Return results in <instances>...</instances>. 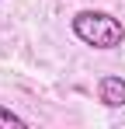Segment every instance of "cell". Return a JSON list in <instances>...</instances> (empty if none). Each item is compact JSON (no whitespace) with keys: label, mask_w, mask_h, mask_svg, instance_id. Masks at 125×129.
<instances>
[{"label":"cell","mask_w":125,"mask_h":129,"mask_svg":"<svg viewBox=\"0 0 125 129\" xmlns=\"http://www.w3.org/2000/svg\"><path fill=\"white\" fill-rule=\"evenodd\" d=\"M7 126H18V129H24L28 122L21 119L18 112H11V108H4V105H0V129H7Z\"/></svg>","instance_id":"cell-3"},{"label":"cell","mask_w":125,"mask_h":129,"mask_svg":"<svg viewBox=\"0 0 125 129\" xmlns=\"http://www.w3.org/2000/svg\"><path fill=\"white\" fill-rule=\"evenodd\" d=\"M97 98L108 108H125V77H118V73L101 77L97 80Z\"/></svg>","instance_id":"cell-2"},{"label":"cell","mask_w":125,"mask_h":129,"mask_svg":"<svg viewBox=\"0 0 125 129\" xmlns=\"http://www.w3.org/2000/svg\"><path fill=\"white\" fill-rule=\"evenodd\" d=\"M73 35L90 49H118L125 42V24L108 11H80L73 14Z\"/></svg>","instance_id":"cell-1"}]
</instances>
